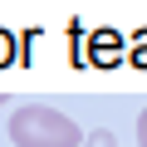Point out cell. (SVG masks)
<instances>
[{"mask_svg": "<svg viewBox=\"0 0 147 147\" xmlns=\"http://www.w3.org/2000/svg\"><path fill=\"white\" fill-rule=\"evenodd\" d=\"M10 142L15 147H79L84 132H79L74 118H64L44 103H25L10 118Z\"/></svg>", "mask_w": 147, "mask_h": 147, "instance_id": "obj_1", "label": "cell"}, {"mask_svg": "<svg viewBox=\"0 0 147 147\" xmlns=\"http://www.w3.org/2000/svg\"><path fill=\"white\" fill-rule=\"evenodd\" d=\"M137 147H147V108H142V118H137Z\"/></svg>", "mask_w": 147, "mask_h": 147, "instance_id": "obj_2", "label": "cell"}, {"mask_svg": "<svg viewBox=\"0 0 147 147\" xmlns=\"http://www.w3.org/2000/svg\"><path fill=\"white\" fill-rule=\"evenodd\" d=\"M5 49H10V39H5V34H0V64H5Z\"/></svg>", "mask_w": 147, "mask_h": 147, "instance_id": "obj_3", "label": "cell"}]
</instances>
